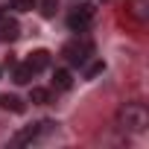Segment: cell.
<instances>
[{
	"mask_svg": "<svg viewBox=\"0 0 149 149\" xmlns=\"http://www.w3.org/2000/svg\"><path fill=\"white\" fill-rule=\"evenodd\" d=\"M117 120H120V129L123 132H143L149 126V111H146L143 102H126L120 108V117Z\"/></svg>",
	"mask_w": 149,
	"mask_h": 149,
	"instance_id": "cell-1",
	"label": "cell"
},
{
	"mask_svg": "<svg viewBox=\"0 0 149 149\" xmlns=\"http://www.w3.org/2000/svg\"><path fill=\"white\" fill-rule=\"evenodd\" d=\"M61 56H64V61H67V64L82 67V64H85V61H91V56H94V41H91V38H85V35L79 32L73 41H67V44H64Z\"/></svg>",
	"mask_w": 149,
	"mask_h": 149,
	"instance_id": "cell-2",
	"label": "cell"
},
{
	"mask_svg": "<svg viewBox=\"0 0 149 149\" xmlns=\"http://www.w3.org/2000/svg\"><path fill=\"white\" fill-rule=\"evenodd\" d=\"M91 24H94V9H91L88 3H79V6H73V9L67 12V26H70L73 32H85Z\"/></svg>",
	"mask_w": 149,
	"mask_h": 149,
	"instance_id": "cell-3",
	"label": "cell"
},
{
	"mask_svg": "<svg viewBox=\"0 0 149 149\" xmlns=\"http://www.w3.org/2000/svg\"><path fill=\"white\" fill-rule=\"evenodd\" d=\"M53 129H56V123H53V120H41V123H35L32 129H26V132L15 134V143H38V140H41V137H47Z\"/></svg>",
	"mask_w": 149,
	"mask_h": 149,
	"instance_id": "cell-4",
	"label": "cell"
},
{
	"mask_svg": "<svg viewBox=\"0 0 149 149\" xmlns=\"http://www.w3.org/2000/svg\"><path fill=\"white\" fill-rule=\"evenodd\" d=\"M70 85H73V76L67 67L53 70V91H70Z\"/></svg>",
	"mask_w": 149,
	"mask_h": 149,
	"instance_id": "cell-5",
	"label": "cell"
},
{
	"mask_svg": "<svg viewBox=\"0 0 149 149\" xmlns=\"http://www.w3.org/2000/svg\"><path fill=\"white\" fill-rule=\"evenodd\" d=\"M0 108H6V111H15V114H21V111H24V102H21L18 97H12V94H3V97H0Z\"/></svg>",
	"mask_w": 149,
	"mask_h": 149,
	"instance_id": "cell-6",
	"label": "cell"
},
{
	"mask_svg": "<svg viewBox=\"0 0 149 149\" xmlns=\"http://www.w3.org/2000/svg\"><path fill=\"white\" fill-rule=\"evenodd\" d=\"M29 100H32L35 105H50V102H53V91H47V88H32Z\"/></svg>",
	"mask_w": 149,
	"mask_h": 149,
	"instance_id": "cell-7",
	"label": "cell"
},
{
	"mask_svg": "<svg viewBox=\"0 0 149 149\" xmlns=\"http://www.w3.org/2000/svg\"><path fill=\"white\" fill-rule=\"evenodd\" d=\"M18 38V24L15 21H0V41H12Z\"/></svg>",
	"mask_w": 149,
	"mask_h": 149,
	"instance_id": "cell-8",
	"label": "cell"
},
{
	"mask_svg": "<svg viewBox=\"0 0 149 149\" xmlns=\"http://www.w3.org/2000/svg\"><path fill=\"white\" fill-rule=\"evenodd\" d=\"M82 67H85V79H94V76H97V73H102V70H105V64H102L100 58H97V61H91V64L85 61Z\"/></svg>",
	"mask_w": 149,
	"mask_h": 149,
	"instance_id": "cell-9",
	"label": "cell"
},
{
	"mask_svg": "<svg viewBox=\"0 0 149 149\" xmlns=\"http://www.w3.org/2000/svg\"><path fill=\"white\" fill-rule=\"evenodd\" d=\"M32 3H35V0H18V9L26 12V9H32Z\"/></svg>",
	"mask_w": 149,
	"mask_h": 149,
	"instance_id": "cell-10",
	"label": "cell"
}]
</instances>
